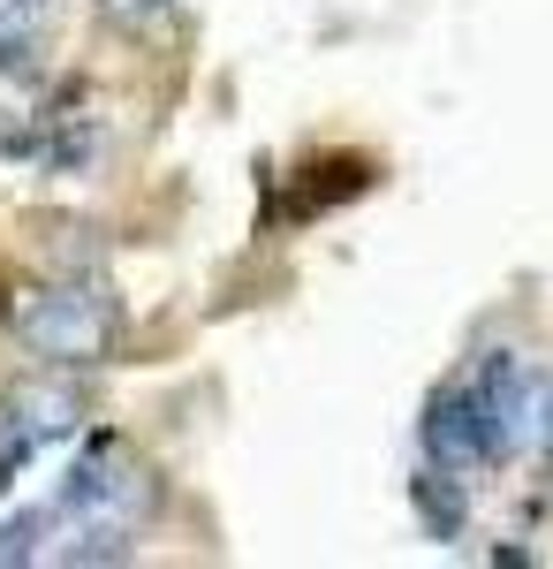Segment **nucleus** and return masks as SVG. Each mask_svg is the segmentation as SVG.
Listing matches in <instances>:
<instances>
[{"label": "nucleus", "mask_w": 553, "mask_h": 569, "mask_svg": "<svg viewBox=\"0 0 553 569\" xmlns=\"http://www.w3.org/2000/svg\"><path fill=\"white\" fill-rule=\"evenodd\" d=\"M107 8H122V16H137V8H160V0H107Z\"/></svg>", "instance_id": "20e7f679"}, {"label": "nucleus", "mask_w": 553, "mask_h": 569, "mask_svg": "<svg viewBox=\"0 0 553 569\" xmlns=\"http://www.w3.org/2000/svg\"><path fill=\"white\" fill-rule=\"evenodd\" d=\"M425 463L440 471V479H463V471H477V463H493V456H485V418H477L470 380H455V388L432 402V418H425Z\"/></svg>", "instance_id": "7ed1b4c3"}, {"label": "nucleus", "mask_w": 553, "mask_h": 569, "mask_svg": "<svg viewBox=\"0 0 553 569\" xmlns=\"http://www.w3.org/2000/svg\"><path fill=\"white\" fill-rule=\"evenodd\" d=\"M152 509V479L122 440H91L69 463L61 493L46 501V562H114Z\"/></svg>", "instance_id": "f257e3e1"}, {"label": "nucleus", "mask_w": 553, "mask_h": 569, "mask_svg": "<svg viewBox=\"0 0 553 569\" xmlns=\"http://www.w3.org/2000/svg\"><path fill=\"white\" fill-rule=\"evenodd\" d=\"M16 335L23 350L46 357V365H99L114 350V305L99 289H39L31 305L16 311Z\"/></svg>", "instance_id": "f03ea898"}]
</instances>
